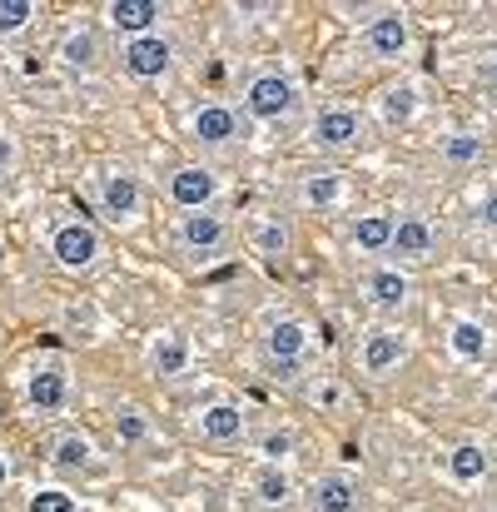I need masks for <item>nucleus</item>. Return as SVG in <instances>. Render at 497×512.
<instances>
[{
    "label": "nucleus",
    "instance_id": "17",
    "mask_svg": "<svg viewBox=\"0 0 497 512\" xmlns=\"http://www.w3.org/2000/svg\"><path fill=\"white\" fill-rule=\"evenodd\" d=\"M194 428H199V438H204V443H219V448H224V443H239V438H244L249 413H244L239 403H209V408L199 413V423H194Z\"/></svg>",
    "mask_w": 497,
    "mask_h": 512
},
{
    "label": "nucleus",
    "instance_id": "35",
    "mask_svg": "<svg viewBox=\"0 0 497 512\" xmlns=\"http://www.w3.org/2000/svg\"><path fill=\"white\" fill-rule=\"evenodd\" d=\"M478 219H483L488 229H497V189L488 194V199H483V204H478Z\"/></svg>",
    "mask_w": 497,
    "mask_h": 512
},
{
    "label": "nucleus",
    "instance_id": "5",
    "mask_svg": "<svg viewBox=\"0 0 497 512\" xmlns=\"http://www.w3.org/2000/svg\"><path fill=\"white\" fill-rule=\"evenodd\" d=\"M120 60H125V70L135 80H160V75H169V65H174V40H169L165 30L135 35V40H125Z\"/></svg>",
    "mask_w": 497,
    "mask_h": 512
},
{
    "label": "nucleus",
    "instance_id": "31",
    "mask_svg": "<svg viewBox=\"0 0 497 512\" xmlns=\"http://www.w3.org/2000/svg\"><path fill=\"white\" fill-rule=\"evenodd\" d=\"M35 15H40L35 0H0V35H20Z\"/></svg>",
    "mask_w": 497,
    "mask_h": 512
},
{
    "label": "nucleus",
    "instance_id": "4",
    "mask_svg": "<svg viewBox=\"0 0 497 512\" xmlns=\"http://www.w3.org/2000/svg\"><path fill=\"white\" fill-rule=\"evenodd\" d=\"M294 105H299L294 80H289V75H279V70L254 75V80H249V90H244V110H249L254 120H284V115H294Z\"/></svg>",
    "mask_w": 497,
    "mask_h": 512
},
{
    "label": "nucleus",
    "instance_id": "9",
    "mask_svg": "<svg viewBox=\"0 0 497 512\" xmlns=\"http://www.w3.org/2000/svg\"><path fill=\"white\" fill-rule=\"evenodd\" d=\"M408 20H403V10H378L373 20H368V30H363V45H368V55L373 60H403L408 55Z\"/></svg>",
    "mask_w": 497,
    "mask_h": 512
},
{
    "label": "nucleus",
    "instance_id": "29",
    "mask_svg": "<svg viewBox=\"0 0 497 512\" xmlns=\"http://www.w3.org/2000/svg\"><path fill=\"white\" fill-rule=\"evenodd\" d=\"M294 448H299V433L294 428H269V433H259V443H254V453L264 458V463H284V458H294Z\"/></svg>",
    "mask_w": 497,
    "mask_h": 512
},
{
    "label": "nucleus",
    "instance_id": "7",
    "mask_svg": "<svg viewBox=\"0 0 497 512\" xmlns=\"http://www.w3.org/2000/svg\"><path fill=\"white\" fill-rule=\"evenodd\" d=\"M244 135V125H239V115L229 110V105H199L194 115H189V140L194 145H204V150H224V145H234Z\"/></svg>",
    "mask_w": 497,
    "mask_h": 512
},
{
    "label": "nucleus",
    "instance_id": "23",
    "mask_svg": "<svg viewBox=\"0 0 497 512\" xmlns=\"http://www.w3.org/2000/svg\"><path fill=\"white\" fill-rule=\"evenodd\" d=\"M343 199V174L338 170H309L299 179V204L304 209H333Z\"/></svg>",
    "mask_w": 497,
    "mask_h": 512
},
{
    "label": "nucleus",
    "instance_id": "25",
    "mask_svg": "<svg viewBox=\"0 0 497 512\" xmlns=\"http://www.w3.org/2000/svg\"><path fill=\"white\" fill-rule=\"evenodd\" d=\"M388 244H393V214L373 209V214H358V219H353V249H363V254H388Z\"/></svg>",
    "mask_w": 497,
    "mask_h": 512
},
{
    "label": "nucleus",
    "instance_id": "26",
    "mask_svg": "<svg viewBox=\"0 0 497 512\" xmlns=\"http://www.w3.org/2000/svg\"><path fill=\"white\" fill-rule=\"evenodd\" d=\"M90 458H95V448H90L85 433H60V438L50 443V463H55L60 473H80V468H90Z\"/></svg>",
    "mask_w": 497,
    "mask_h": 512
},
{
    "label": "nucleus",
    "instance_id": "6",
    "mask_svg": "<svg viewBox=\"0 0 497 512\" xmlns=\"http://www.w3.org/2000/svg\"><path fill=\"white\" fill-rule=\"evenodd\" d=\"M214 194H219V174L209 170V165H179V170L169 174V204L184 209V214L209 209Z\"/></svg>",
    "mask_w": 497,
    "mask_h": 512
},
{
    "label": "nucleus",
    "instance_id": "2",
    "mask_svg": "<svg viewBox=\"0 0 497 512\" xmlns=\"http://www.w3.org/2000/svg\"><path fill=\"white\" fill-rule=\"evenodd\" d=\"M229 239H234V229H229L219 214H209V209L179 214V224H174V244H179V254H189V259H219V254L229 249Z\"/></svg>",
    "mask_w": 497,
    "mask_h": 512
},
{
    "label": "nucleus",
    "instance_id": "38",
    "mask_svg": "<svg viewBox=\"0 0 497 512\" xmlns=\"http://www.w3.org/2000/svg\"><path fill=\"white\" fill-rule=\"evenodd\" d=\"M483 512H497V503H488V508H483Z\"/></svg>",
    "mask_w": 497,
    "mask_h": 512
},
{
    "label": "nucleus",
    "instance_id": "39",
    "mask_svg": "<svg viewBox=\"0 0 497 512\" xmlns=\"http://www.w3.org/2000/svg\"><path fill=\"white\" fill-rule=\"evenodd\" d=\"M0 418H5V408H0Z\"/></svg>",
    "mask_w": 497,
    "mask_h": 512
},
{
    "label": "nucleus",
    "instance_id": "33",
    "mask_svg": "<svg viewBox=\"0 0 497 512\" xmlns=\"http://www.w3.org/2000/svg\"><path fill=\"white\" fill-rule=\"evenodd\" d=\"M30 512H75V503H70L65 488H40V493L30 498Z\"/></svg>",
    "mask_w": 497,
    "mask_h": 512
},
{
    "label": "nucleus",
    "instance_id": "37",
    "mask_svg": "<svg viewBox=\"0 0 497 512\" xmlns=\"http://www.w3.org/2000/svg\"><path fill=\"white\" fill-rule=\"evenodd\" d=\"M0 269H5V244H0Z\"/></svg>",
    "mask_w": 497,
    "mask_h": 512
},
{
    "label": "nucleus",
    "instance_id": "8",
    "mask_svg": "<svg viewBox=\"0 0 497 512\" xmlns=\"http://www.w3.org/2000/svg\"><path fill=\"white\" fill-rule=\"evenodd\" d=\"M100 209L115 219V224H135L140 219V209H145V189H140V179L125 170H110L100 179Z\"/></svg>",
    "mask_w": 497,
    "mask_h": 512
},
{
    "label": "nucleus",
    "instance_id": "22",
    "mask_svg": "<svg viewBox=\"0 0 497 512\" xmlns=\"http://www.w3.org/2000/svg\"><path fill=\"white\" fill-rule=\"evenodd\" d=\"M249 493H254L259 508H289V503H294V478H289L284 468L264 463V468L249 478Z\"/></svg>",
    "mask_w": 497,
    "mask_h": 512
},
{
    "label": "nucleus",
    "instance_id": "32",
    "mask_svg": "<svg viewBox=\"0 0 497 512\" xmlns=\"http://www.w3.org/2000/svg\"><path fill=\"white\" fill-rule=\"evenodd\" d=\"M309 403H314L319 413H333V408H343V388H338L333 378H324V373H319V378L309 383Z\"/></svg>",
    "mask_w": 497,
    "mask_h": 512
},
{
    "label": "nucleus",
    "instance_id": "16",
    "mask_svg": "<svg viewBox=\"0 0 497 512\" xmlns=\"http://www.w3.org/2000/svg\"><path fill=\"white\" fill-rule=\"evenodd\" d=\"M249 249H254L259 259H269V264L289 259V249H294L289 219H279V214H254V219H249Z\"/></svg>",
    "mask_w": 497,
    "mask_h": 512
},
{
    "label": "nucleus",
    "instance_id": "34",
    "mask_svg": "<svg viewBox=\"0 0 497 512\" xmlns=\"http://www.w3.org/2000/svg\"><path fill=\"white\" fill-rule=\"evenodd\" d=\"M10 165H15V140L0 135V189H5V179H10Z\"/></svg>",
    "mask_w": 497,
    "mask_h": 512
},
{
    "label": "nucleus",
    "instance_id": "28",
    "mask_svg": "<svg viewBox=\"0 0 497 512\" xmlns=\"http://www.w3.org/2000/svg\"><path fill=\"white\" fill-rule=\"evenodd\" d=\"M438 155H443V165L463 170V165H478V160H483V140L468 135V130H453V135L438 145Z\"/></svg>",
    "mask_w": 497,
    "mask_h": 512
},
{
    "label": "nucleus",
    "instance_id": "3",
    "mask_svg": "<svg viewBox=\"0 0 497 512\" xmlns=\"http://www.w3.org/2000/svg\"><path fill=\"white\" fill-rule=\"evenodd\" d=\"M403 363H408V334L393 329V324L368 329V339L358 343V373L363 378H393Z\"/></svg>",
    "mask_w": 497,
    "mask_h": 512
},
{
    "label": "nucleus",
    "instance_id": "14",
    "mask_svg": "<svg viewBox=\"0 0 497 512\" xmlns=\"http://www.w3.org/2000/svg\"><path fill=\"white\" fill-rule=\"evenodd\" d=\"M304 353H309V329L304 324H294V319H279L264 343H259V358H264V368H279V363H304Z\"/></svg>",
    "mask_w": 497,
    "mask_h": 512
},
{
    "label": "nucleus",
    "instance_id": "27",
    "mask_svg": "<svg viewBox=\"0 0 497 512\" xmlns=\"http://www.w3.org/2000/svg\"><path fill=\"white\" fill-rule=\"evenodd\" d=\"M378 110H383L388 125H408L413 110H418V90H413V85H388V90L378 95Z\"/></svg>",
    "mask_w": 497,
    "mask_h": 512
},
{
    "label": "nucleus",
    "instance_id": "1",
    "mask_svg": "<svg viewBox=\"0 0 497 512\" xmlns=\"http://www.w3.org/2000/svg\"><path fill=\"white\" fill-rule=\"evenodd\" d=\"M50 254H55L60 269H70V274H90V269L100 264L105 244H100L95 224H85V219H60L55 234H50Z\"/></svg>",
    "mask_w": 497,
    "mask_h": 512
},
{
    "label": "nucleus",
    "instance_id": "20",
    "mask_svg": "<svg viewBox=\"0 0 497 512\" xmlns=\"http://www.w3.org/2000/svg\"><path fill=\"white\" fill-rule=\"evenodd\" d=\"M363 294L373 309H403L408 304V274L403 269H373L363 279Z\"/></svg>",
    "mask_w": 497,
    "mask_h": 512
},
{
    "label": "nucleus",
    "instance_id": "30",
    "mask_svg": "<svg viewBox=\"0 0 497 512\" xmlns=\"http://www.w3.org/2000/svg\"><path fill=\"white\" fill-rule=\"evenodd\" d=\"M115 438H120V443H145V438H150V418H145L135 403H125V408L115 413Z\"/></svg>",
    "mask_w": 497,
    "mask_h": 512
},
{
    "label": "nucleus",
    "instance_id": "10",
    "mask_svg": "<svg viewBox=\"0 0 497 512\" xmlns=\"http://www.w3.org/2000/svg\"><path fill=\"white\" fill-rule=\"evenodd\" d=\"M160 15H165L160 0H110V5H105V25L120 30L125 40L155 35V30H160Z\"/></svg>",
    "mask_w": 497,
    "mask_h": 512
},
{
    "label": "nucleus",
    "instance_id": "19",
    "mask_svg": "<svg viewBox=\"0 0 497 512\" xmlns=\"http://www.w3.org/2000/svg\"><path fill=\"white\" fill-rule=\"evenodd\" d=\"M189 363H194V348H189V339H184L179 329H165V334L150 339V368H155L160 378H184Z\"/></svg>",
    "mask_w": 497,
    "mask_h": 512
},
{
    "label": "nucleus",
    "instance_id": "12",
    "mask_svg": "<svg viewBox=\"0 0 497 512\" xmlns=\"http://www.w3.org/2000/svg\"><path fill=\"white\" fill-rule=\"evenodd\" d=\"M25 398H30L35 413H65V403H70V373H65V363H40L30 373V383H25Z\"/></svg>",
    "mask_w": 497,
    "mask_h": 512
},
{
    "label": "nucleus",
    "instance_id": "24",
    "mask_svg": "<svg viewBox=\"0 0 497 512\" xmlns=\"http://www.w3.org/2000/svg\"><path fill=\"white\" fill-rule=\"evenodd\" d=\"M448 343H453V353H458L463 363H483V358L493 353V334H488V324H478V319H458V324L448 329Z\"/></svg>",
    "mask_w": 497,
    "mask_h": 512
},
{
    "label": "nucleus",
    "instance_id": "11",
    "mask_svg": "<svg viewBox=\"0 0 497 512\" xmlns=\"http://www.w3.org/2000/svg\"><path fill=\"white\" fill-rule=\"evenodd\" d=\"M388 254H398L403 264H423V259H433V254H438V234H433V224L418 219V214L393 219V244H388Z\"/></svg>",
    "mask_w": 497,
    "mask_h": 512
},
{
    "label": "nucleus",
    "instance_id": "15",
    "mask_svg": "<svg viewBox=\"0 0 497 512\" xmlns=\"http://www.w3.org/2000/svg\"><path fill=\"white\" fill-rule=\"evenodd\" d=\"M363 508V488L348 473H324L309 488V512H358Z\"/></svg>",
    "mask_w": 497,
    "mask_h": 512
},
{
    "label": "nucleus",
    "instance_id": "36",
    "mask_svg": "<svg viewBox=\"0 0 497 512\" xmlns=\"http://www.w3.org/2000/svg\"><path fill=\"white\" fill-rule=\"evenodd\" d=\"M5 483H10V458L0 453V488H5Z\"/></svg>",
    "mask_w": 497,
    "mask_h": 512
},
{
    "label": "nucleus",
    "instance_id": "18",
    "mask_svg": "<svg viewBox=\"0 0 497 512\" xmlns=\"http://www.w3.org/2000/svg\"><path fill=\"white\" fill-rule=\"evenodd\" d=\"M55 60H60L70 75H90V70L100 65V35L85 30V25H70V30L60 35V45H55Z\"/></svg>",
    "mask_w": 497,
    "mask_h": 512
},
{
    "label": "nucleus",
    "instance_id": "21",
    "mask_svg": "<svg viewBox=\"0 0 497 512\" xmlns=\"http://www.w3.org/2000/svg\"><path fill=\"white\" fill-rule=\"evenodd\" d=\"M448 473H453V483L473 488V483H483V478L493 473V453H488L483 443H458V448L448 453Z\"/></svg>",
    "mask_w": 497,
    "mask_h": 512
},
{
    "label": "nucleus",
    "instance_id": "13",
    "mask_svg": "<svg viewBox=\"0 0 497 512\" xmlns=\"http://www.w3.org/2000/svg\"><path fill=\"white\" fill-rule=\"evenodd\" d=\"M309 140L319 150H353L363 140V120H358V110H319L309 125Z\"/></svg>",
    "mask_w": 497,
    "mask_h": 512
}]
</instances>
